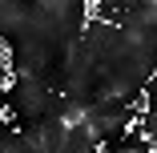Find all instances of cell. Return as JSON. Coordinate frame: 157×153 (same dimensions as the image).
<instances>
[{"label": "cell", "instance_id": "1", "mask_svg": "<svg viewBox=\"0 0 157 153\" xmlns=\"http://www.w3.org/2000/svg\"><path fill=\"white\" fill-rule=\"evenodd\" d=\"M0 89L4 93L16 89V52H12V44L4 36H0Z\"/></svg>", "mask_w": 157, "mask_h": 153}]
</instances>
